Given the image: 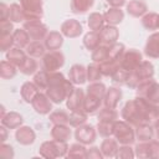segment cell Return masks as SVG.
Returning a JSON list of instances; mask_svg holds the SVG:
<instances>
[{
	"instance_id": "obj_27",
	"label": "cell",
	"mask_w": 159,
	"mask_h": 159,
	"mask_svg": "<svg viewBox=\"0 0 159 159\" xmlns=\"http://www.w3.org/2000/svg\"><path fill=\"white\" fill-rule=\"evenodd\" d=\"M103 16H104V21L108 25H114V26H117L124 20V12L123 10H120V7H109L103 14Z\"/></svg>"
},
{
	"instance_id": "obj_13",
	"label": "cell",
	"mask_w": 159,
	"mask_h": 159,
	"mask_svg": "<svg viewBox=\"0 0 159 159\" xmlns=\"http://www.w3.org/2000/svg\"><path fill=\"white\" fill-rule=\"evenodd\" d=\"M60 31H61V34L65 37L76 39V37H78L83 32V27H82V24L78 20H76V19H68V20H65L61 24Z\"/></svg>"
},
{
	"instance_id": "obj_10",
	"label": "cell",
	"mask_w": 159,
	"mask_h": 159,
	"mask_svg": "<svg viewBox=\"0 0 159 159\" xmlns=\"http://www.w3.org/2000/svg\"><path fill=\"white\" fill-rule=\"evenodd\" d=\"M142 61H143L142 52L139 50H135V48H129V50H125V52L123 53L119 66L123 70H125L128 72H132L140 65Z\"/></svg>"
},
{
	"instance_id": "obj_19",
	"label": "cell",
	"mask_w": 159,
	"mask_h": 159,
	"mask_svg": "<svg viewBox=\"0 0 159 159\" xmlns=\"http://www.w3.org/2000/svg\"><path fill=\"white\" fill-rule=\"evenodd\" d=\"M102 104H103V98L86 92L84 103H83V111L87 114H94L96 112H99V109L102 108Z\"/></svg>"
},
{
	"instance_id": "obj_9",
	"label": "cell",
	"mask_w": 159,
	"mask_h": 159,
	"mask_svg": "<svg viewBox=\"0 0 159 159\" xmlns=\"http://www.w3.org/2000/svg\"><path fill=\"white\" fill-rule=\"evenodd\" d=\"M22 27L27 31L29 36L34 41H41L45 40V37L48 34V29L45 24L41 22V20H34V21H24Z\"/></svg>"
},
{
	"instance_id": "obj_25",
	"label": "cell",
	"mask_w": 159,
	"mask_h": 159,
	"mask_svg": "<svg viewBox=\"0 0 159 159\" xmlns=\"http://www.w3.org/2000/svg\"><path fill=\"white\" fill-rule=\"evenodd\" d=\"M27 53H26V51H24L22 48H20V47H16V46H14V47H11L7 52H6V60L9 61V62H11L12 65H15L16 67H20L24 62H25V60L27 58Z\"/></svg>"
},
{
	"instance_id": "obj_42",
	"label": "cell",
	"mask_w": 159,
	"mask_h": 159,
	"mask_svg": "<svg viewBox=\"0 0 159 159\" xmlns=\"http://www.w3.org/2000/svg\"><path fill=\"white\" fill-rule=\"evenodd\" d=\"M87 118H88V114L84 111H73L70 113V125L73 128L83 125L86 124Z\"/></svg>"
},
{
	"instance_id": "obj_55",
	"label": "cell",
	"mask_w": 159,
	"mask_h": 159,
	"mask_svg": "<svg viewBox=\"0 0 159 159\" xmlns=\"http://www.w3.org/2000/svg\"><path fill=\"white\" fill-rule=\"evenodd\" d=\"M14 25L12 21L10 20H4L0 21V35H10L14 32Z\"/></svg>"
},
{
	"instance_id": "obj_48",
	"label": "cell",
	"mask_w": 159,
	"mask_h": 159,
	"mask_svg": "<svg viewBox=\"0 0 159 159\" xmlns=\"http://www.w3.org/2000/svg\"><path fill=\"white\" fill-rule=\"evenodd\" d=\"M101 78H102V73L99 70V65L96 62L88 65L87 66V81L92 83V82H98Z\"/></svg>"
},
{
	"instance_id": "obj_34",
	"label": "cell",
	"mask_w": 159,
	"mask_h": 159,
	"mask_svg": "<svg viewBox=\"0 0 159 159\" xmlns=\"http://www.w3.org/2000/svg\"><path fill=\"white\" fill-rule=\"evenodd\" d=\"M83 46L88 51H93L101 45V39H99V32L96 31H89L83 36Z\"/></svg>"
},
{
	"instance_id": "obj_7",
	"label": "cell",
	"mask_w": 159,
	"mask_h": 159,
	"mask_svg": "<svg viewBox=\"0 0 159 159\" xmlns=\"http://www.w3.org/2000/svg\"><path fill=\"white\" fill-rule=\"evenodd\" d=\"M65 65V55L60 51H48L42 57V68L47 72H56Z\"/></svg>"
},
{
	"instance_id": "obj_21",
	"label": "cell",
	"mask_w": 159,
	"mask_h": 159,
	"mask_svg": "<svg viewBox=\"0 0 159 159\" xmlns=\"http://www.w3.org/2000/svg\"><path fill=\"white\" fill-rule=\"evenodd\" d=\"M125 9L133 17H142L148 12V5L144 0H129L125 4Z\"/></svg>"
},
{
	"instance_id": "obj_3",
	"label": "cell",
	"mask_w": 159,
	"mask_h": 159,
	"mask_svg": "<svg viewBox=\"0 0 159 159\" xmlns=\"http://www.w3.org/2000/svg\"><path fill=\"white\" fill-rule=\"evenodd\" d=\"M154 73H155L154 65L150 61H144L143 60L140 62V65L134 71L129 72V77L125 82V86L132 88V89H135L139 86V83H142L143 81L153 78Z\"/></svg>"
},
{
	"instance_id": "obj_54",
	"label": "cell",
	"mask_w": 159,
	"mask_h": 159,
	"mask_svg": "<svg viewBox=\"0 0 159 159\" xmlns=\"http://www.w3.org/2000/svg\"><path fill=\"white\" fill-rule=\"evenodd\" d=\"M149 159H159V140H149Z\"/></svg>"
},
{
	"instance_id": "obj_14",
	"label": "cell",
	"mask_w": 159,
	"mask_h": 159,
	"mask_svg": "<svg viewBox=\"0 0 159 159\" xmlns=\"http://www.w3.org/2000/svg\"><path fill=\"white\" fill-rule=\"evenodd\" d=\"M84 91L80 87H75L72 93L66 99V107L73 112V111H83V103H84Z\"/></svg>"
},
{
	"instance_id": "obj_20",
	"label": "cell",
	"mask_w": 159,
	"mask_h": 159,
	"mask_svg": "<svg viewBox=\"0 0 159 159\" xmlns=\"http://www.w3.org/2000/svg\"><path fill=\"white\" fill-rule=\"evenodd\" d=\"M103 157L106 158H114L117 157V153H118V149H119V143L116 138H112V137H107L102 140L101 143V147H99Z\"/></svg>"
},
{
	"instance_id": "obj_51",
	"label": "cell",
	"mask_w": 159,
	"mask_h": 159,
	"mask_svg": "<svg viewBox=\"0 0 159 159\" xmlns=\"http://www.w3.org/2000/svg\"><path fill=\"white\" fill-rule=\"evenodd\" d=\"M14 46H15V42H14L12 34H10V35H0V51L1 52H7Z\"/></svg>"
},
{
	"instance_id": "obj_28",
	"label": "cell",
	"mask_w": 159,
	"mask_h": 159,
	"mask_svg": "<svg viewBox=\"0 0 159 159\" xmlns=\"http://www.w3.org/2000/svg\"><path fill=\"white\" fill-rule=\"evenodd\" d=\"M155 137L153 124H140L135 127V138L139 142H149Z\"/></svg>"
},
{
	"instance_id": "obj_4",
	"label": "cell",
	"mask_w": 159,
	"mask_h": 159,
	"mask_svg": "<svg viewBox=\"0 0 159 159\" xmlns=\"http://www.w3.org/2000/svg\"><path fill=\"white\" fill-rule=\"evenodd\" d=\"M68 144L67 142H60V140H46L40 145L39 154L42 158L46 159H55V158H63L67 157L68 153Z\"/></svg>"
},
{
	"instance_id": "obj_8",
	"label": "cell",
	"mask_w": 159,
	"mask_h": 159,
	"mask_svg": "<svg viewBox=\"0 0 159 159\" xmlns=\"http://www.w3.org/2000/svg\"><path fill=\"white\" fill-rule=\"evenodd\" d=\"M20 5L25 11V21L41 20L43 15L42 0H20Z\"/></svg>"
},
{
	"instance_id": "obj_18",
	"label": "cell",
	"mask_w": 159,
	"mask_h": 159,
	"mask_svg": "<svg viewBox=\"0 0 159 159\" xmlns=\"http://www.w3.org/2000/svg\"><path fill=\"white\" fill-rule=\"evenodd\" d=\"M144 55L149 58H159V32H153L147 39Z\"/></svg>"
},
{
	"instance_id": "obj_32",
	"label": "cell",
	"mask_w": 159,
	"mask_h": 159,
	"mask_svg": "<svg viewBox=\"0 0 159 159\" xmlns=\"http://www.w3.org/2000/svg\"><path fill=\"white\" fill-rule=\"evenodd\" d=\"M94 5V0H71V11L77 15L86 14Z\"/></svg>"
},
{
	"instance_id": "obj_6",
	"label": "cell",
	"mask_w": 159,
	"mask_h": 159,
	"mask_svg": "<svg viewBox=\"0 0 159 159\" xmlns=\"http://www.w3.org/2000/svg\"><path fill=\"white\" fill-rule=\"evenodd\" d=\"M135 92L138 97H143L152 103L159 104V83L155 80L149 78L143 81L135 88Z\"/></svg>"
},
{
	"instance_id": "obj_30",
	"label": "cell",
	"mask_w": 159,
	"mask_h": 159,
	"mask_svg": "<svg viewBox=\"0 0 159 159\" xmlns=\"http://www.w3.org/2000/svg\"><path fill=\"white\" fill-rule=\"evenodd\" d=\"M104 22L106 21H104L103 14L97 12V11L91 12L88 19H87V25H88L89 30L91 31H96V32H99L102 30V27L104 26Z\"/></svg>"
},
{
	"instance_id": "obj_1",
	"label": "cell",
	"mask_w": 159,
	"mask_h": 159,
	"mask_svg": "<svg viewBox=\"0 0 159 159\" xmlns=\"http://www.w3.org/2000/svg\"><path fill=\"white\" fill-rule=\"evenodd\" d=\"M122 119L134 128L140 124H153L159 117V104L152 103L143 97H135L125 102L120 111Z\"/></svg>"
},
{
	"instance_id": "obj_12",
	"label": "cell",
	"mask_w": 159,
	"mask_h": 159,
	"mask_svg": "<svg viewBox=\"0 0 159 159\" xmlns=\"http://www.w3.org/2000/svg\"><path fill=\"white\" fill-rule=\"evenodd\" d=\"M52 101L47 97V94L45 92H39L35 98L32 99L31 102V106L32 108L35 109L36 113L41 114V116H45V114H50L52 112Z\"/></svg>"
},
{
	"instance_id": "obj_35",
	"label": "cell",
	"mask_w": 159,
	"mask_h": 159,
	"mask_svg": "<svg viewBox=\"0 0 159 159\" xmlns=\"http://www.w3.org/2000/svg\"><path fill=\"white\" fill-rule=\"evenodd\" d=\"M158 16L159 14L148 11L145 15L142 16V25L148 31H155L158 30Z\"/></svg>"
},
{
	"instance_id": "obj_60",
	"label": "cell",
	"mask_w": 159,
	"mask_h": 159,
	"mask_svg": "<svg viewBox=\"0 0 159 159\" xmlns=\"http://www.w3.org/2000/svg\"><path fill=\"white\" fill-rule=\"evenodd\" d=\"M153 127H154V132H155V137L157 139L159 140V117L155 119V122L153 123Z\"/></svg>"
},
{
	"instance_id": "obj_45",
	"label": "cell",
	"mask_w": 159,
	"mask_h": 159,
	"mask_svg": "<svg viewBox=\"0 0 159 159\" xmlns=\"http://www.w3.org/2000/svg\"><path fill=\"white\" fill-rule=\"evenodd\" d=\"M48 119L52 124H70V114L65 111H52Z\"/></svg>"
},
{
	"instance_id": "obj_33",
	"label": "cell",
	"mask_w": 159,
	"mask_h": 159,
	"mask_svg": "<svg viewBox=\"0 0 159 159\" xmlns=\"http://www.w3.org/2000/svg\"><path fill=\"white\" fill-rule=\"evenodd\" d=\"M12 36H14L15 46L20 47V48H26V46L30 43V40H31L27 31L24 27L22 29H15L12 32Z\"/></svg>"
},
{
	"instance_id": "obj_37",
	"label": "cell",
	"mask_w": 159,
	"mask_h": 159,
	"mask_svg": "<svg viewBox=\"0 0 159 159\" xmlns=\"http://www.w3.org/2000/svg\"><path fill=\"white\" fill-rule=\"evenodd\" d=\"M67 158H81V159H87V148L84 144L77 142L70 145Z\"/></svg>"
},
{
	"instance_id": "obj_47",
	"label": "cell",
	"mask_w": 159,
	"mask_h": 159,
	"mask_svg": "<svg viewBox=\"0 0 159 159\" xmlns=\"http://www.w3.org/2000/svg\"><path fill=\"white\" fill-rule=\"evenodd\" d=\"M113 129H114V122L98 120V123H97V132L103 138L112 137L113 135Z\"/></svg>"
},
{
	"instance_id": "obj_2",
	"label": "cell",
	"mask_w": 159,
	"mask_h": 159,
	"mask_svg": "<svg viewBox=\"0 0 159 159\" xmlns=\"http://www.w3.org/2000/svg\"><path fill=\"white\" fill-rule=\"evenodd\" d=\"M73 89L75 84L70 80H67L63 73L58 71L48 72V83L45 93L53 103L60 104L66 101Z\"/></svg>"
},
{
	"instance_id": "obj_62",
	"label": "cell",
	"mask_w": 159,
	"mask_h": 159,
	"mask_svg": "<svg viewBox=\"0 0 159 159\" xmlns=\"http://www.w3.org/2000/svg\"><path fill=\"white\" fill-rule=\"evenodd\" d=\"M158 30H159V16H158Z\"/></svg>"
},
{
	"instance_id": "obj_39",
	"label": "cell",
	"mask_w": 159,
	"mask_h": 159,
	"mask_svg": "<svg viewBox=\"0 0 159 159\" xmlns=\"http://www.w3.org/2000/svg\"><path fill=\"white\" fill-rule=\"evenodd\" d=\"M9 20L12 22H24L25 21V11L20 4H11L10 5V15Z\"/></svg>"
},
{
	"instance_id": "obj_11",
	"label": "cell",
	"mask_w": 159,
	"mask_h": 159,
	"mask_svg": "<svg viewBox=\"0 0 159 159\" xmlns=\"http://www.w3.org/2000/svg\"><path fill=\"white\" fill-rule=\"evenodd\" d=\"M97 138V129L91 124H83L76 128L75 139L84 145L93 144Z\"/></svg>"
},
{
	"instance_id": "obj_23",
	"label": "cell",
	"mask_w": 159,
	"mask_h": 159,
	"mask_svg": "<svg viewBox=\"0 0 159 159\" xmlns=\"http://www.w3.org/2000/svg\"><path fill=\"white\" fill-rule=\"evenodd\" d=\"M120 99H122V89L118 87H109L106 91V94L103 98V106L116 109Z\"/></svg>"
},
{
	"instance_id": "obj_31",
	"label": "cell",
	"mask_w": 159,
	"mask_h": 159,
	"mask_svg": "<svg viewBox=\"0 0 159 159\" xmlns=\"http://www.w3.org/2000/svg\"><path fill=\"white\" fill-rule=\"evenodd\" d=\"M26 53L34 58H39V57H43V55L46 53V47L41 41H34L31 40L30 43L26 46Z\"/></svg>"
},
{
	"instance_id": "obj_22",
	"label": "cell",
	"mask_w": 159,
	"mask_h": 159,
	"mask_svg": "<svg viewBox=\"0 0 159 159\" xmlns=\"http://www.w3.org/2000/svg\"><path fill=\"white\" fill-rule=\"evenodd\" d=\"M43 45L48 51L60 50L63 45V35L61 31H50L43 40Z\"/></svg>"
},
{
	"instance_id": "obj_17",
	"label": "cell",
	"mask_w": 159,
	"mask_h": 159,
	"mask_svg": "<svg viewBox=\"0 0 159 159\" xmlns=\"http://www.w3.org/2000/svg\"><path fill=\"white\" fill-rule=\"evenodd\" d=\"M68 80L77 86H81L86 83L87 81V67H84L81 63H75L71 66L68 71Z\"/></svg>"
},
{
	"instance_id": "obj_38",
	"label": "cell",
	"mask_w": 159,
	"mask_h": 159,
	"mask_svg": "<svg viewBox=\"0 0 159 159\" xmlns=\"http://www.w3.org/2000/svg\"><path fill=\"white\" fill-rule=\"evenodd\" d=\"M37 68H39V65H37V61L31 57V56H27V58L25 60V62L19 67L20 72L22 75H26V76H30V75H35L37 72Z\"/></svg>"
},
{
	"instance_id": "obj_29",
	"label": "cell",
	"mask_w": 159,
	"mask_h": 159,
	"mask_svg": "<svg viewBox=\"0 0 159 159\" xmlns=\"http://www.w3.org/2000/svg\"><path fill=\"white\" fill-rule=\"evenodd\" d=\"M40 92V89L36 87V84L34 82H25L22 83L21 88H20V94H21V98L26 102V103H31L32 99L35 98V96Z\"/></svg>"
},
{
	"instance_id": "obj_15",
	"label": "cell",
	"mask_w": 159,
	"mask_h": 159,
	"mask_svg": "<svg viewBox=\"0 0 159 159\" xmlns=\"http://www.w3.org/2000/svg\"><path fill=\"white\" fill-rule=\"evenodd\" d=\"M99 39H101V43L102 45L111 46V45H113V43H116L118 41V39H119V30L117 29V26L107 24L99 31Z\"/></svg>"
},
{
	"instance_id": "obj_57",
	"label": "cell",
	"mask_w": 159,
	"mask_h": 159,
	"mask_svg": "<svg viewBox=\"0 0 159 159\" xmlns=\"http://www.w3.org/2000/svg\"><path fill=\"white\" fill-rule=\"evenodd\" d=\"M0 11H1V20H0V21L9 20V15H10V6H7L5 2H1V4H0Z\"/></svg>"
},
{
	"instance_id": "obj_52",
	"label": "cell",
	"mask_w": 159,
	"mask_h": 159,
	"mask_svg": "<svg viewBox=\"0 0 159 159\" xmlns=\"http://www.w3.org/2000/svg\"><path fill=\"white\" fill-rule=\"evenodd\" d=\"M134 157H135V153H134V149L130 145L120 144V147L118 149V153H117V158H120V159H133Z\"/></svg>"
},
{
	"instance_id": "obj_58",
	"label": "cell",
	"mask_w": 159,
	"mask_h": 159,
	"mask_svg": "<svg viewBox=\"0 0 159 159\" xmlns=\"http://www.w3.org/2000/svg\"><path fill=\"white\" fill-rule=\"evenodd\" d=\"M111 7H122L127 4V0H106Z\"/></svg>"
},
{
	"instance_id": "obj_41",
	"label": "cell",
	"mask_w": 159,
	"mask_h": 159,
	"mask_svg": "<svg viewBox=\"0 0 159 159\" xmlns=\"http://www.w3.org/2000/svg\"><path fill=\"white\" fill-rule=\"evenodd\" d=\"M32 82L36 84V87L42 92L46 91L47 88V83H48V72L45 71L43 68L41 71H37L35 75H34V78H32Z\"/></svg>"
},
{
	"instance_id": "obj_36",
	"label": "cell",
	"mask_w": 159,
	"mask_h": 159,
	"mask_svg": "<svg viewBox=\"0 0 159 159\" xmlns=\"http://www.w3.org/2000/svg\"><path fill=\"white\" fill-rule=\"evenodd\" d=\"M17 68L19 67L12 65L7 60L1 61V63H0V76H1V78L2 80H10V78L15 77L16 73H17Z\"/></svg>"
},
{
	"instance_id": "obj_40",
	"label": "cell",
	"mask_w": 159,
	"mask_h": 159,
	"mask_svg": "<svg viewBox=\"0 0 159 159\" xmlns=\"http://www.w3.org/2000/svg\"><path fill=\"white\" fill-rule=\"evenodd\" d=\"M125 52V46L122 43V42H116L113 45L109 46V51H108V58L109 60H113V61H117L120 63V58L123 56V53Z\"/></svg>"
},
{
	"instance_id": "obj_53",
	"label": "cell",
	"mask_w": 159,
	"mask_h": 159,
	"mask_svg": "<svg viewBox=\"0 0 159 159\" xmlns=\"http://www.w3.org/2000/svg\"><path fill=\"white\" fill-rule=\"evenodd\" d=\"M14 155H15V153H14L12 145L6 144V143H1V145H0V157L4 158V159H12Z\"/></svg>"
},
{
	"instance_id": "obj_24",
	"label": "cell",
	"mask_w": 159,
	"mask_h": 159,
	"mask_svg": "<svg viewBox=\"0 0 159 159\" xmlns=\"http://www.w3.org/2000/svg\"><path fill=\"white\" fill-rule=\"evenodd\" d=\"M0 120H1V124L5 125L7 129H17L19 127L22 125L24 117L17 112L11 111V112H7Z\"/></svg>"
},
{
	"instance_id": "obj_5",
	"label": "cell",
	"mask_w": 159,
	"mask_h": 159,
	"mask_svg": "<svg viewBox=\"0 0 159 159\" xmlns=\"http://www.w3.org/2000/svg\"><path fill=\"white\" fill-rule=\"evenodd\" d=\"M113 137L118 140L119 144H127L132 145L135 142V128L125 122L124 119L119 120L117 119L114 122V129H113Z\"/></svg>"
},
{
	"instance_id": "obj_46",
	"label": "cell",
	"mask_w": 159,
	"mask_h": 159,
	"mask_svg": "<svg viewBox=\"0 0 159 159\" xmlns=\"http://www.w3.org/2000/svg\"><path fill=\"white\" fill-rule=\"evenodd\" d=\"M118 119V112L114 108L104 107L99 109L98 112V120H106V122H116Z\"/></svg>"
},
{
	"instance_id": "obj_50",
	"label": "cell",
	"mask_w": 159,
	"mask_h": 159,
	"mask_svg": "<svg viewBox=\"0 0 159 159\" xmlns=\"http://www.w3.org/2000/svg\"><path fill=\"white\" fill-rule=\"evenodd\" d=\"M134 153L139 159H149V142H139L134 148Z\"/></svg>"
},
{
	"instance_id": "obj_49",
	"label": "cell",
	"mask_w": 159,
	"mask_h": 159,
	"mask_svg": "<svg viewBox=\"0 0 159 159\" xmlns=\"http://www.w3.org/2000/svg\"><path fill=\"white\" fill-rule=\"evenodd\" d=\"M128 77H129V72L125 71V70H123L120 66H119V67L114 71V73L111 76L112 81H113L114 83H117V84H125Z\"/></svg>"
},
{
	"instance_id": "obj_43",
	"label": "cell",
	"mask_w": 159,
	"mask_h": 159,
	"mask_svg": "<svg viewBox=\"0 0 159 159\" xmlns=\"http://www.w3.org/2000/svg\"><path fill=\"white\" fill-rule=\"evenodd\" d=\"M108 51H109V46L106 45H99L97 48H94L91 53V60L96 63H101L103 61H106L108 58Z\"/></svg>"
},
{
	"instance_id": "obj_16",
	"label": "cell",
	"mask_w": 159,
	"mask_h": 159,
	"mask_svg": "<svg viewBox=\"0 0 159 159\" xmlns=\"http://www.w3.org/2000/svg\"><path fill=\"white\" fill-rule=\"evenodd\" d=\"M15 139L21 145H30L36 139V133L30 125H21L15 132Z\"/></svg>"
},
{
	"instance_id": "obj_56",
	"label": "cell",
	"mask_w": 159,
	"mask_h": 159,
	"mask_svg": "<svg viewBox=\"0 0 159 159\" xmlns=\"http://www.w3.org/2000/svg\"><path fill=\"white\" fill-rule=\"evenodd\" d=\"M103 154L98 147H89L87 149V159H102Z\"/></svg>"
},
{
	"instance_id": "obj_44",
	"label": "cell",
	"mask_w": 159,
	"mask_h": 159,
	"mask_svg": "<svg viewBox=\"0 0 159 159\" xmlns=\"http://www.w3.org/2000/svg\"><path fill=\"white\" fill-rule=\"evenodd\" d=\"M98 65H99V70H101L102 76H106V77H111L114 73V71L119 67V62L109 60V58H107L106 61H103Z\"/></svg>"
},
{
	"instance_id": "obj_26",
	"label": "cell",
	"mask_w": 159,
	"mask_h": 159,
	"mask_svg": "<svg viewBox=\"0 0 159 159\" xmlns=\"http://www.w3.org/2000/svg\"><path fill=\"white\" fill-rule=\"evenodd\" d=\"M72 132L68 127V124H53L51 128V138L60 142H68L71 138Z\"/></svg>"
},
{
	"instance_id": "obj_61",
	"label": "cell",
	"mask_w": 159,
	"mask_h": 159,
	"mask_svg": "<svg viewBox=\"0 0 159 159\" xmlns=\"http://www.w3.org/2000/svg\"><path fill=\"white\" fill-rule=\"evenodd\" d=\"M0 112H1V113H0V119H1V118H2V117H4V116L7 113V112L5 111V107H4V106H1V108H0Z\"/></svg>"
},
{
	"instance_id": "obj_59",
	"label": "cell",
	"mask_w": 159,
	"mask_h": 159,
	"mask_svg": "<svg viewBox=\"0 0 159 159\" xmlns=\"http://www.w3.org/2000/svg\"><path fill=\"white\" fill-rule=\"evenodd\" d=\"M0 134H1V138H0L1 143H5V140L7 139V128L5 125H2V124L0 127Z\"/></svg>"
}]
</instances>
